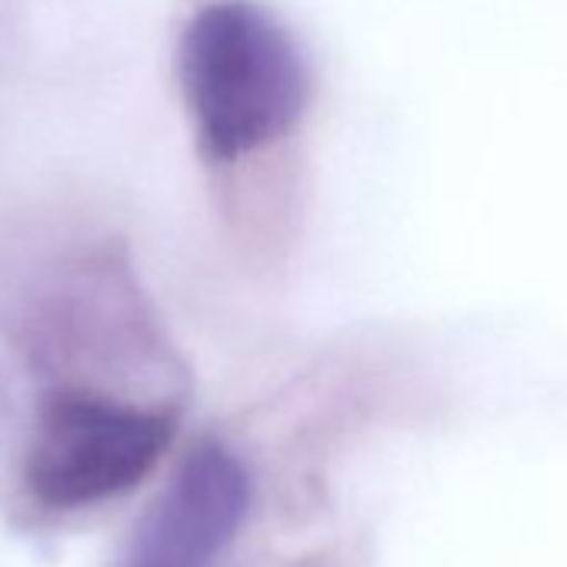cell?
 Masks as SVG:
<instances>
[{"label":"cell","mask_w":567,"mask_h":567,"mask_svg":"<svg viewBox=\"0 0 567 567\" xmlns=\"http://www.w3.org/2000/svg\"><path fill=\"white\" fill-rule=\"evenodd\" d=\"M171 434L174 421L161 411L94 394H58L41 411L24 477L44 507L101 504L141 484Z\"/></svg>","instance_id":"7a4b0ae2"},{"label":"cell","mask_w":567,"mask_h":567,"mask_svg":"<svg viewBox=\"0 0 567 567\" xmlns=\"http://www.w3.org/2000/svg\"><path fill=\"white\" fill-rule=\"evenodd\" d=\"M250 474L224 444H197L141 520L124 567H210L244 527Z\"/></svg>","instance_id":"3957f363"},{"label":"cell","mask_w":567,"mask_h":567,"mask_svg":"<svg viewBox=\"0 0 567 567\" xmlns=\"http://www.w3.org/2000/svg\"><path fill=\"white\" fill-rule=\"evenodd\" d=\"M177 74L200 151L224 164L288 134L311 97L298 41L254 0L200 8L184 28Z\"/></svg>","instance_id":"6da1fadb"}]
</instances>
